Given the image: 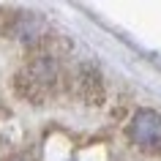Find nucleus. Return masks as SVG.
Returning a JSON list of instances; mask_svg holds the SVG:
<instances>
[{
	"label": "nucleus",
	"instance_id": "1",
	"mask_svg": "<svg viewBox=\"0 0 161 161\" xmlns=\"http://www.w3.org/2000/svg\"><path fill=\"white\" fill-rule=\"evenodd\" d=\"M58 79V66L52 58H36L25 66V71L17 76V90L30 101H41L52 90Z\"/></svg>",
	"mask_w": 161,
	"mask_h": 161
},
{
	"label": "nucleus",
	"instance_id": "2",
	"mask_svg": "<svg viewBox=\"0 0 161 161\" xmlns=\"http://www.w3.org/2000/svg\"><path fill=\"white\" fill-rule=\"evenodd\" d=\"M128 136L139 150H158L161 147V115L156 109H136L128 126Z\"/></svg>",
	"mask_w": 161,
	"mask_h": 161
},
{
	"label": "nucleus",
	"instance_id": "3",
	"mask_svg": "<svg viewBox=\"0 0 161 161\" xmlns=\"http://www.w3.org/2000/svg\"><path fill=\"white\" fill-rule=\"evenodd\" d=\"M76 85H79V96L82 98H87L90 104H96L98 98H101V79H98V74L96 71H79V79H76Z\"/></svg>",
	"mask_w": 161,
	"mask_h": 161
}]
</instances>
